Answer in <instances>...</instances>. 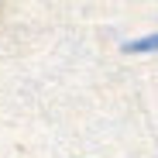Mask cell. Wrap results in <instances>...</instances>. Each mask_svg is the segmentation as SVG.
<instances>
[{
	"label": "cell",
	"instance_id": "1",
	"mask_svg": "<svg viewBox=\"0 0 158 158\" xmlns=\"http://www.w3.org/2000/svg\"><path fill=\"white\" fill-rule=\"evenodd\" d=\"M124 48H127V52H158V35H148V38H141V41H127Z\"/></svg>",
	"mask_w": 158,
	"mask_h": 158
}]
</instances>
